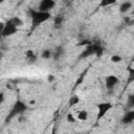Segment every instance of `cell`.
Returning <instances> with one entry per match:
<instances>
[{
  "mask_svg": "<svg viewBox=\"0 0 134 134\" xmlns=\"http://www.w3.org/2000/svg\"><path fill=\"white\" fill-rule=\"evenodd\" d=\"M27 109H28V105H27L25 102H23V100H17V102L13 105V107H12L9 113L7 114L6 121L13 119L14 117H16V116H18V115L23 114Z\"/></svg>",
  "mask_w": 134,
  "mask_h": 134,
  "instance_id": "cell-1",
  "label": "cell"
},
{
  "mask_svg": "<svg viewBox=\"0 0 134 134\" xmlns=\"http://www.w3.org/2000/svg\"><path fill=\"white\" fill-rule=\"evenodd\" d=\"M51 15L50 13L46 12H41V10H31L30 12V18L32 21V24L35 25H40L42 23H45L50 19Z\"/></svg>",
  "mask_w": 134,
  "mask_h": 134,
  "instance_id": "cell-2",
  "label": "cell"
},
{
  "mask_svg": "<svg viewBox=\"0 0 134 134\" xmlns=\"http://www.w3.org/2000/svg\"><path fill=\"white\" fill-rule=\"evenodd\" d=\"M1 36L3 38H7V37H10L15 34L18 32L19 28L13 24V22L10 20H8L6 23H1Z\"/></svg>",
  "mask_w": 134,
  "mask_h": 134,
  "instance_id": "cell-3",
  "label": "cell"
},
{
  "mask_svg": "<svg viewBox=\"0 0 134 134\" xmlns=\"http://www.w3.org/2000/svg\"><path fill=\"white\" fill-rule=\"evenodd\" d=\"M97 114H96V117L97 119H102L112 108H113V105L112 103L110 102H102L97 105Z\"/></svg>",
  "mask_w": 134,
  "mask_h": 134,
  "instance_id": "cell-4",
  "label": "cell"
},
{
  "mask_svg": "<svg viewBox=\"0 0 134 134\" xmlns=\"http://www.w3.org/2000/svg\"><path fill=\"white\" fill-rule=\"evenodd\" d=\"M102 51H103V48L99 45L92 44V45H89L88 47L85 48V50L81 54V58H88V57H90L92 54L99 55V54H102Z\"/></svg>",
  "mask_w": 134,
  "mask_h": 134,
  "instance_id": "cell-5",
  "label": "cell"
},
{
  "mask_svg": "<svg viewBox=\"0 0 134 134\" xmlns=\"http://www.w3.org/2000/svg\"><path fill=\"white\" fill-rule=\"evenodd\" d=\"M118 83H119V79L114 74H109L105 77V87L108 90L114 89L118 85Z\"/></svg>",
  "mask_w": 134,
  "mask_h": 134,
  "instance_id": "cell-6",
  "label": "cell"
},
{
  "mask_svg": "<svg viewBox=\"0 0 134 134\" xmlns=\"http://www.w3.org/2000/svg\"><path fill=\"white\" fill-rule=\"evenodd\" d=\"M55 6V1L53 0H42L38 5V10L49 13L50 9H52Z\"/></svg>",
  "mask_w": 134,
  "mask_h": 134,
  "instance_id": "cell-7",
  "label": "cell"
},
{
  "mask_svg": "<svg viewBox=\"0 0 134 134\" xmlns=\"http://www.w3.org/2000/svg\"><path fill=\"white\" fill-rule=\"evenodd\" d=\"M134 121V109H130L124 113L121 116V122L124 125H130Z\"/></svg>",
  "mask_w": 134,
  "mask_h": 134,
  "instance_id": "cell-8",
  "label": "cell"
},
{
  "mask_svg": "<svg viewBox=\"0 0 134 134\" xmlns=\"http://www.w3.org/2000/svg\"><path fill=\"white\" fill-rule=\"evenodd\" d=\"M73 114H74L76 120H80V121H86V120L88 119V117H89L88 111H86V110H84V109L76 110Z\"/></svg>",
  "mask_w": 134,
  "mask_h": 134,
  "instance_id": "cell-9",
  "label": "cell"
},
{
  "mask_svg": "<svg viewBox=\"0 0 134 134\" xmlns=\"http://www.w3.org/2000/svg\"><path fill=\"white\" fill-rule=\"evenodd\" d=\"M132 5H133V3H132L131 1H124V2L120 3V5H119V12H120L121 14H125V13L129 12V10L132 8Z\"/></svg>",
  "mask_w": 134,
  "mask_h": 134,
  "instance_id": "cell-10",
  "label": "cell"
},
{
  "mask_svg": "<svg viewBox=\"0 0 134 134\" xmlns=\"http://www.w3.org/2000/svg\"><path fill=\"white\" fill-rule=\"evenodd\" d=\"M25 57H26V59L28 60L29 63H34V62H36V60H37L36 54L34 53L32 50H27V51L25 52Z\"/></svg>",
  "mask_w": 134,
  "mask_h": 134,
  "instance_id": "cell-11",
  "label": "cell"
},
{
  "mask_svg": "<svg viewBox=\"0 0 134 134\" xmlns=\"http://www.w3.org/2000/svg\"><path fill=\"white\" fill-rule=\"evenodd\" d=\"M127 107L129 109H134V93H130L127 97Z\"/></svg>",
  "mask_w": 134,
  "mask_h": 134,
  "instance_id": "cell-12",
  "label": "cell"
},
{
  "mask_svg": "<svg viewBox=\"0 0 134 134\" xmlns=\"http://www.w3.org/2000/svg\"><path fill=\"white\" fill-rule=\"evenodd\" d=\"M12 22H13V24L14 25H16L18 28L19 27H21L22 25H23V20L20 18V17H13L12 19H9Z\"/></svg>",
  "mask_w": 134,
  "mask_h": 134,
  "instance_id": "cell-13",
  "label": "cell"
},
{
  "mask_svg": "<svg viewBox=\"0 0 134 134\" xmlns=\"http://www.w3.org/2000/svg\"><path fill=\"white\" fill-rule=\"evenodd\" d=\"M52 54H53V52H52L50 49H44V50L41 52V57H42V59H44V60L50 59V58L52 57Z\"/></svg>",
  "mask_w": 134,
  "mask_h": 134,
  "instance_id": "cell-14",
  "label": "cell"
},
{
  "mask_svg": "<svg viewBox=\"0 0 134 134\" xmlns=\"http://www.w3.org/2000/svg\"><path fill=\"white\" fill-rule=\"evenodd\" d=\"M132 82H134V68L133 67H129L128 68V84H131Z\"/></svg>",
  "mask_w": 134,
  "mask_h": 134,
  "instance_id": "cell-15",
  "label": "cell"
},
{
  "mask_svg": "<svg viewBox=\"0 0 134 134\" xmlns=\"http://www.w3.org/2000/svg\"><path fill=\"white\" fill-rule=\"evenodd\" d=\"M80 103V97L77 95H72L69 98V106L70 107H74L75 105H77Z\"/></svg>",
  "mask_w": 134,
  "mask_h": 134,
  "instance_id": "cell-16",
  "label": "cell"
},
{
  "mask_svg": "<svg viewBox=\"0 0 134 134\" xmlns=\"http://www.w3.org/2000/svg\"><path fill=\"white\" fill-rule=\"evenodd\" d=\"M64 52V50H63V47L62 46H59L55 50H54V52H53V54H52V57L54 58V60H57L58 58H60L61 57V54Z\"/></svg>",
  "mask_w": 134,
  "mask_h": 134,
  "instance_id": "cell-17",
  "label": "cell"
},
{
  "mask_svg": "<svg viewBox=\"0 0 134 134\" xmlns=\"http://www.w3.org/2000/svg\"><path fill=\"white\" fill-rule=\"evenodd\" d=\"M63 24V17L62 16H57L53 20V25L55 27H60Z\"/></svg>",
  "mask_w": 134,
  "mask_h": 134,
  "instance_id": "cell-18",
  "label": "cell"
},
{
  "mask_svg": "<svg viewBox=\"0 0 134 134\" xmlns=\"http://www.w3.org/2000/svg\"><path fill=\"white\" fill-rule=\"evenodd\" d=\"M110 60H111L112 63H120V62L122 61V58H121L119 54H113Z\"/></svg>",
  "mask_w": 134,
  "mask_h": 134,
  "instance_id": "cell-19",
  "label": "cell"
},
{
  "mask_svg": "<svg viewBox=\"0 0 134 134\" xmlns=\"http://www.w3.org/2000/svg\"><path fill=\"white\" fill-rule=\"evenodd\" d=\"M67 121L70 122V124H73V122L76 121V118H75V116H74L73 113H68L67 114Z\"/></svg>",
  "mask_w": 134,
  "mask_h": 134,
  "instance_id": "cell-20",
  "label": "cell"
},
{
  "mask_svg": "<svg viewBox=\"0 0 134 134\" xmlns=\"http://www.w3.org/2000/svg\"><path fill=\"white\" fill-rule=\"evenodd\" d=\"M114 3H115V1H102V2L99 3V5H100V6H103V7H105V6H108V5L114 4Z\"/></svg>",
  "mask_w": 134,
  "mask_h": 134,
  "instance_id": "cell-21",
  "label": "cell"
},
{
  "mask_svg": "<svg viewBox=\"0 0 134 134\" xmlns=\"http://www.w3.org/2000/svg\"><path fill=\"white\" fill-rule=\"evenodd\" d=\"M53 80H54V76H53L52 74H49V75L47 76V81H48V82H52Z\"/></svg>",
  "mask_w": 134,
  "mask_h": 134,
  "instance_id": "cell-22",
  "label": "cell"
},
{
  "mask_svg": "<svg viewBox=\"0 0 134 134\" xmlns=\"http://www.w3.org/2000/svg\"><path fill=\"white\" fill-rule=\"evenodd\" d=\"M0 102H1V103L4 102V93H3V92H1V94H0Z\"/></svg>",
  "mask_w": 134,
  "mask_h": 134,
  "instance_id": "cell-23",
  "label": "cell"
}]
</instances>
